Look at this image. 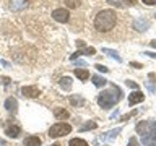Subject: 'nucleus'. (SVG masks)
Here are the masks:
<instances>
[{"instance_id": "obj_1", "label": "nucleus", "mask_w": 156, "mask_h": 146, "mask_svg": "<svg viewBox=\"0 0 156 146\" xmlns=\"http://www.w3.org/2000/svg\"><path fill=\"white\" fill-rule=\"evenodd\" d=\"M117 23V16L114 10H101L94 18V28L101 33L111 31Z\"/></svg>"}, {"instance_id": "obj_2", "label": "nucleus", "mask_w": 156, "mask_h": 146, "mask_svg": "<svg viewBox=\"0 0 156 146\" xmlns=\"http://www.w3.org/2000/svg\"><path fill=\"white\" fill-rule=\"evenodd\" d=\"M120 99H122V91L115 85H112L109 91H102L101 94L98 96V104H99L102 109H111V107L114 104H117Z\"/></svg>"}, {"instance_id": "obj_3", "label": "nucleus", "mask_w": 156, "mask_h": 146, "mask_svg": "<svg viewBox=\"0 0 156 146\" xmlns=\"http://www.w3.org/2000/svg\"><path fill=\"white\" fill-rule=\"evenodd\" d=\"M72 131V127L68 123H63V122H58V123L52 125L49 128V136L51 138H60V136H65Z\"/></svg>"}, {"instance_id": "obj_4", "label": "nucleus", "mask_w": 156, "mask_h": 146, "mask_svg": "<svg viewBox=\"0 0 156 146\" xmlns=\"http://www.w3.org/2000/svg\"><path fill=\"white\" fill-rule=\"evenodd\" d=\"M52 18L58 23H67L68 18H70V13H68V10H65V8H55L52 12Z\"/></svg>"}, {"instance_id": "obj_5", "label": "nucleus", "mask_w": 156, "mask_h": 146, "mask_svg": "<svg viewBox=\"0 0 156 146\" xmlns=\"http://www.w3.org/2000/svg\"><path fill=\"white\" fill-rule=\"evenodd\" d=\"M28 5H29V0H10V10H13V12L24 10Z\"/></svg>"}, {"instance_id": "obj_6", "label": "nucleus", "mask_w": 156, "mask_h": 146, "mask_svg": "<svg viewBox=\"0 0 156 146\" xmlns=\"http://www.w3.org/2000/svg\"><path fill=\"white\" fill-rule=\"evenodd\" d=\"M5 109H7L10 114H16L18 112V101L15 99V97H8V99L5 101Z\"/></svg>"}, {"instance_id": "obj_7", "label": "nucleus", "mask_w": 156, "mask_h": 146, "mask_svg": "<svg viewBox=\"0 0 156 146\" xmlns=\"http://www.w3.org/2000/svg\"><path fill=\"white\" fill-rule=\"evenodd\" d=\"M21 94L24 97H37L39 96V89L36 86H24V88H21Z\"/></svg>"}, {"instance_id": "obj_8", "label": "nucleus", "mask_w": 156, "mask_h": 146, "mask_svg": "<svg viewBox=\"0 0 156 146\" xmlns=\"http://www.w3.org/2000/svg\"><path fill=\"white\" fill-rule=\"evenodd\" d=\"M145 99V94L141 91H135V92H132L130 97H129V106H135V104H138V102H141Z\"/></svg>"}, {"instance_id": "obj_9", "label": "nucleus", "mask_w": 156, "mask_h": 146, "mask_svg": "<svg viewBox=\"0 0 156 146\" xmlns=\"http://www.w3.org/2000/svg\"><path fill=\"white\" fill-rule=\"evenodd\" d=\"M133 28L138 29V31H146L150 28V21L148 19H141V18H136L133 21Z\"/></svg>"}, {"instance_id": "obj_10", "label": "nucleus", "mask_w": 156, "mask_h": 146, "mask_svg": "<svg viewBox=\"0 0 156 146\" xmlns=\"http://www.w3.org/2000/svg\"><path fill=\"white\" fill-rule=\"evenodd\" d=\"M23 144L24 146H41V138H39V136H34V135H29L24 138Z\"/></svg>"}, {"instance_id": "obj_11", "label": "nucleus", "mask_w": 156, "mask_h": 146, "mask_svg": "<svg viewBox=\"0 0 156 146\" xmlns=\"http://www.w3.org/2000/svg\"><path fill=\"white\" fill-rule=\"evenodd\" d=\"M150 128H151V123H148V122H140V123L136 125V131H138V135H140V136L148 135Z\"/></svg>"}, {"instance_id": "obj_12", "label": "nucleus", "mask_w": 156, "mask_h": 146, "mask_svg": "<svg viewBox=\"0 0 156 146\" xmlns=\"http://www.w3.org/2000/svg\"><path fill=\"white\" fill-rule=\"evenodd\" d=\"M54 115H55L57 120H65V119H68V117H70L68 110L62 109V107H55V109H54Z\"/></svg>"}, {"instance_id": "obj_13", "label": "nucleus", "mask_w": 156, "mask_h": 146, "mask_svg": "<svg viewBox=\"0 0 156 146\" xmlns=\"http://www.w3.org/2000/svg\"><path fill=\"white\" fill-rule=\"evenodd\" d=\"M20 127L18 125H10V127H7V130H5V133H7L10 138H18L20 136Z\"/></svg>"}, {"instance_id": "obj_14", "label": "nucleus", "mask_w": 156, "mask_h": 146, "mask_svg": "<svg viewBox=\"0 0 156 146\" xmlns=\"http://www.w3.org/2000/svg\"><path fill=\"white\" fill-rule=\"evenodd\" d=\"M75 75H76V78H80L81 81H86L88 78H90V71L85 70V68H75Z\"/></svg>"}, {"instance_id": "obj_15", "label": "nucleus", "mask_w": 156, "mask_h": 146, "mask_svg": "<svg viewBox=\"0 0 156 146\" xmlns=\"http://www.w3.org/2000/svg\"><path fill=\"white\" fill-rule=\"evenodd\" d=\"M91 80H93V83H94V86H98V88H102V86L107 83L106 78H102V76H99V75H93Z\"/></svg>"}, {"instance_id": "obj_16", "label": "nucleus", "mask_w": 156, "mask_h": 146, "mask_svg": "<svg viewBox=\"0 0 156 146\" xmlns=\"http://www.w3.org/2000/svg\"><path fill=\"white\" fill-rule=\"evenodd\" d=\"M102 52H104V54H107V55H109V57H112V58H115V60H117V62H120V60H122V58L119 57V54H117L115 50H112V49H107V47H102Z\"/></svg>"}, {"instance_id": "obj_17", "label": "nucleus", "mask_w": 156, "mask_h": 146, "mask_svg": "<svg viewBox=\"0 0 156 146\" xmlns=\"http://www.w3.org/2000/svg\"><path fill=\"white\" fill-rule=\"evenodd\" d=\"M60 86L63 88V89H70V88H72V80H70V78H68V76H63V78H60Z\"/></svg>"}, {"instance_id": "obj_18", "label": "nucleus", "mask_w": 156, "mask_h": 146, "mask_svg": "<svg viewBox=\"0 0 156 146\" xmlns=\"http://www.w3.org/2000/svg\"><path fill=\"white\" fill-rule=\"evenodd\" d=\"M68 146H88V143L81 138H73V140H70Z\"/></svg>"}, {"instance_id": "obj_19", "label": "nucleus", "mask_w": 156, "mask_h": 146, "mask_svg": "<svg viewBox=\"0 0 156 146\" xmlns=\"http://www.w3.org/2000/svg\"><path fill=\"white\" fill-rule=\"evenodd\" d=\"M63 2H65V5H67L68 8H78V7H80L81 0H63Z\"/></svg>"}, {"instance_id": "obj_20", "label": "nucleus", "mask_w": 156, "mask_h": 146, "mask_svg": "<svg viewBox=\"0 0 156 146\" xmlns=\"http://www.w3.org/2000/svg\"><path fill=\"white\" fill-rule=\"evenodd\" d=\"M70 102H72L73 106H78V104L81 106L85 101H83V97H81V96H72V97H70Z\"/></svg>"}, {"instance_id": "obj_21", "label": "nucleus", "mask_w": 156, "mask_h": 146, "mask_svg": "<svg viewBox=\"0 0 156 146\" xmlns=\"http://www.w3.org/2000/svg\"><path fill=\"white\" fill-rule=\"evenodd\" d=\"M119 133H120V128H114V130H111L109 135H106L104 138H115V136L119 135Z\"/></svg>"}, {"instance_id": "obj_22", "label": "nucleus", "mask_w": 156, "mask_h": 146, "mask_svg": "<svg viewBox=\"0 0 156 146\" xmlns=\"http://www.w3.org/2000/svg\"><path fill=\"white\" fill-rule=\"evenodd\" d=\"M96 127H98V125L94 123V122H88V123H86V125L81 128V131H85V130H94Z\"/></svg>"}, {"instance_id": "obj_23", "label": "nucleus", "mask_w": 156, "mask_h": 146, "mask_svg": "<svg viewBox=\"0 0 156 146\" xmlns=\"http://www.w3.org/2000/svg\"><path fill=\"white\" fill-rule=\"evenodd\" d=\"M94 68H96L98 71H104V73H107V71H109V68H107V67H104V65H101V63H96V65H94Z\"/></svg>"}, {"instance_id": "obj_24", "label": "nucleus", "mask_w": 156, "mask_h": 146, "mask_svg": "<svg viewBox=\"0 0 156 146\" xmlns=\"http://www.w3.org/2000/svg\"><path fill=\"white\" fill-rule=\"evenodd\" d=\"M125 85L129 86V88H133V89H138V85H136L135 81H132V80H127V81H125Z\"/></svg>"}, {"instance_id": "obj_25", "label": "nucleus", "mask_w": 156, "mask_h": 146, "mask_svg": "<svg viewBox=\"0 0 156 146\" xmlns=\"http://www.w3.org/2000/svg\"><path fill=\"white\" fill-rule=\"evenodd\" d=\"M129 146H140V143H138V140H136L135 136H132V138L129 140Z\"/></svg>"}, {"instance_id": "obj_26", "label": "nucleus", "mask_w": 156, "mask_h": 146, "mask_svg": "<svg viewBox=\"0 0 156 146\" xmlns=\"http://www.w3.org/2000/svg\"><path fill=\"white\" fill-rule=\"evenodd\" d=\"M85 54H90V55H94V54H96V49H94V47H86V49H85Z\"/></svg>"}, {"instance_id": "obj_27", "label": "nucleus", "mask_w": 156, "mask_h": 146, "mask_svg": "<svg viewBox=\"0 0 156 146\" xmlns=\"http://www.w3.org/2000/svg\"><path fill=\"white\" fill-rule=\"evenodd\" d=\"M81 54H83V52H80V50H78V52H75V54H72V55H70V60H76V58L81 55Z\"/></svg>"}, {"instance_id": "obj_28", "label": "nucleus", "mask_w": 156, "mask_h": 146, "mask_svg": "<svg viewBox=\"0 0 156 146\" xmlns=\"http://www.w3.org/2000/svg\"><path fill=\"white\" fill-rule=\"evenodd\" d=\"M130 65L135 67V68H143V65H141V63H138V62H130Z\"/></svg>"}, {"instance_id": "obj_29", "label": "nucleus", "mask_w": 156, "mask_h": 146, "mask_svg": "<svg viewBox=\"0 0 156 146\" xmlns=\"http://www.w3.org/2000/svg\"><path fill=\"white\" fill-rule=\"evenodd\" d=\"M2 83H3V85H8V83H10V78H8V76H2Z\"/></svg>"}, {"instance_id": "obj_30", "label": "nucleus", "mask_w": 156, "mask_h": 146, "mask_svg": "<svg viewBox=\"0 0 156 146\" xmlns=\"http://www.w3.org/2000/svg\"><path fill=\"white\" fill-rule=\"evenodd\" d=\"M145 55H148L151 58H156V52H145Z\"/></svg>"}, {"instance_id": "obj_31", "label": "nucleus", "mask_w": 156, "mask_h": 146, "mask_svg": "<svg viewBox=\"0 0 156 146\" xmlns=\"http://www.w3.org/2000/svg\"><path fill=\"white\" fill-rule=\"evenodd\" d=\"M143 3H146V5H154L156 0H143Z\"/></svg>"}, {"instance_id": "obj_32", "label": "nucleus", "mask_w": 156, "mask_h": 146, "mask_svg": "<svg viewBox=\"0 0 156 146\" xmlns=\"http://www.w3.org/2000/svg\"><path fill=\"white\" fill-rule=\"evenodd\" d=\"M107 3H111V5H114V7H122V5H120V3H117V2H114V0H109V2H107Z\"/></svg>"}, {"instance_id": "obj_33", "label": "nucleus", "mask_w": 156, "mask_h": 146, "mask_svg": "<svg viewBox=\"0 0 156 146\" xmlns=\"http://www.w3.org/2000/svg\"><path fill=\"white\" fill-rule=\"evenodd\" d=\"M124 3H129V5H135L136 0H124Z\"/></svg>"}, {"instance_id": "obj_34", "label": "nucleus", "mask_w": 156, "mask_h": 146, "mask_svg": "<svg viewBox=\"0 0 156 146\" xmlns=\"http://www.w3.org/2000/svg\"><path fill=\"white\" fill-rule=\"evenodd\" d=\"M76 46L78 47H85V42H83V41H76Z\"/></svg>"}, {"instance_id": "obj_35", "label": "nucleus", "mask_w": 156, "mask_h": 146, "mask_svg": "<svg viewBox=\"0 0 156 146\" xmlns=\"http://www.w3.org/2000/svg\"><path fill=\"white\" fill-rule=\"evenodd\" d=\"M0 146H8V144H7V141H5V140L0 138Z\"/></svg>"}, {"instance_id": "obj_36", "label": "nucleus", "mask_w": 156, "mask_h": 146, "mask_svg": "<svg viewBox=\"0 0 156 146\" xmlns=\"http://www.w3.org/2000/svg\"><path fill=\"white\" fill-rule=\"evenodd\" d=\"M151 47H154V49H156V39H154V41H151Z\"/></svg>"}, {"instance_id": "obj_37", "label": "nucleus", "mask_w": 156, "mask_h": 146, "mask_svg": "<svg viewBox=\"0 0 156 146\" xmlns=\"http://www.w3.org/2000/svg\"><path fill=\"white\" fill-rule=\"evenodd\" d=\"M52 146H60V144H52Z\"/></svg>"}, {"instance_id": "obj_38", "label": "nucleus", "mask_w": 156, "mask_h": 146, "mask_svg": "<svg viewBox=\"0 0 156 146\" xmlns=\"http://www.w3.org/2000/svg\"><path fill=\"white\" fill-rule=\"evenodd\" d=\"M154 16H156V15H154Z\"/></svg>"}]
</instances>
